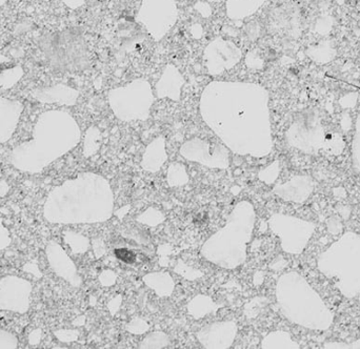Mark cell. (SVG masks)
Instances as JSON below:
<instances>
[{"mask_svg":"<svg viewBox=\"0 0 360 349\" xmlns=\"http://www.w3.org/2000/svg\"><path fill=\"white\" fill-rule=\"evenodd\" d=\"M200 113L234 153L258 158L271 153L268 94L258 84L212 82L201 95Z\"/></svg>","mask_w":360,"mask_h":349,"instance_id":"obj_1","label":"cell"},{"mask_svg":"<svg viewBox=\"0 0 360 349\" xmlns=\"http://www.w3.org/2000/svg\"><path fill=\"white\" fill-rule=\"evenodd\" d=\"M114 195L109 181L95 173H82L49 192L44 217L52 224L101 223L111 219Z\"/></svg>","mask_w":360,"mask_h":349,"instance_id":"obj_2","label":"cell"},{"mask_svg":"<svg viewBox=\"0 0 360 349\" xmlns=\"http://www.w3.org/2000/svg\"><path fill=\"white\" fill-rule=\"evenodd\" d=\"M80 139L75 118L68 112L51 110L38 117L32 138L15 147L8 159L19 172L38 174L75 149Z\"/></svg>","mask_w":360,"mask_h":349,"instance_id":"obj_3","label":"cell"},{"mask_svg":"<svg viewBox=\"0 0 360 349\" xmlns=\"http://www.w3.org/2000/svg\"><path fill=\"white\" fill-rule=\"evenodd\" d=\"M276 300L281 314L294 324L312 331H327L333 324L334 312L298 272H287L278 279Z\"/></svg>","mask_w":360,"mask_h":349,"instance_id":"obj_4","label":"cell"},{"mask_svg":"<svg viewBox=\"0 0 360 349\" xmlns=\"http://www.w3.org/2000/svg\"><path fill=\"white\" fill-rule=\"evenodd\" d=\"M256 211L250 201H241L231 211L226 225L212 235L201 247V256L226 270H235L247 260L248 243L251 241Z\"/></svg>","mask_w":360,"mask_h":349,"instance_id":"obj_5","label":"cell"},{"mask_svg":"<svg viewBox=\"0 0 360 349\" xmlns=\"http://www.w3.org/2000/svg\"><path fill=\"white\" fill-rule=\"evenodd\" d=\"M321 274L348 299L360 295V235L347 232L317 259Z\"/></svg>","mask_w":360,"mask_h":349,"instance_id":"obj_6","label":"cell"},{"mask_svg":"<svg viewBox=\"0 0 360 349\" xmlns=\"http://www.w3.org/2000/svg\"><path fill=\"white\" fill-rule=\"evenodd\" d=\"M48 65L63 73H79L90 69L92 56L86 38L75 29L48 34L39 41Z\"/></svg>","mask_w":360,"mask_h":349,"instance_id":"obj_7","label":"cell"},{"mask_svg":"<svg viewBox=\"0 0 360 349\" xmlns=\"http://www.w3.org/2000/svg\"><path fill=\"white\" fill-rule=\"evenodd\" d=\"M154 99L151 84L143 78L109 92L110 107L116 117L122 121L147 120Z\"/></svg>","mask_w":360,"mask_h":349,"instance_id":"obj_8","label":"cell"},{"mask_svg":"<svg viewBox=\"0 0 360 349\" xmlns=\"http://www.w3.org/2000/svg\"><path fill=\"white\" fill-rule=\"evenodd\" d=\"M268 225L273 234L281 239L283 251L290 255H300L316 228L314 222L281 213H273Z\"/></svg>","mask_w":360,"mask_h":349,"instance_id":"obj_9","label":"cell"},{"mask_svg":"<svg viewBox=\"0 0 360 349\" xmlns=\"http://www.w3.org/2000/svg\"><path fill=\"white\" fill-rule=\"evenodd\" d=\"M179 19L175 0H143L136 20L155 41H160Z\"/></svg>","mask_w":360,"mask_h":349,"instance_id":"obj_10","label":"cell"},{"mask_svg":"<svg viewBox=\"0 0 360 349\" xmlns=\"http://www.w3.org/2000/svg\"><path fill=\"white\" fill-rule=\"evenodd\" d=\"M180 155L188 162H197L209 169L226 170L230 166V152L219 143L212 145L205 139L193 138L182 145Z\"/></svg>","mask_w":360,"mask_h":349,"instance_id":"obj_11","label":"cell"},{"mask_svg":"<svg viewBox=\"0 0 360 349\" xmlns=\"http://www.w3.org/2000/svg\"><path fill=\"white\" fill-rule=\"evenodd\" d=\"M32 283L27 279L6 276L0 279V310L25 314L31 306Z\"/></svg>","mask_w":360,"mask_h":349,"instance_id":"obj_12","label":"cell"},{"mask_svg":"<svg viewBox=\"0 0 360 349\" xmlns=\"http://www.w3.org/2000/svg\"><path fill=\"white\" fill-rule=\"evenodd\" d=\"M241 56L240 48L234 42L217 37L205 48L203 60L207 73L218 76L238 65Z\"/></svg>","mask_w":360,"mask_h":349,"instance_id":"obj_13","label":"cell"},{"mask_svg":"<svg viewBox=\"0 0 360 349\" xmlns=\"http://www.w3.org/2000/svg\"><path fill=\"white\" fill-rule=\"evenodd\" d=\"M46 256L49 265L56 276L67 281L73 287H82V279L78 272L77 266L60 244L50 241L46 247Z\"/></svg>","mask_w":360,"mask_h":349,"instance_id":"obj_14","label":"cell"},{"mask_svg":"<svg viewBox=\"0 0 360 349\" xmlns=\"http://www.w3.org/2000/svg\"><path fill=\"white\" fill-rule=\"evenodd\" d=\"M234 321H221L205 325L197 333L199 343L205 348L226 349L234 343L237 335Z\"/></svg>","mask_w":360,"mask_h":349,"instance_id":"obj_15","label":"cell"},{"mask_svg":"<svg viewBox=\"0 0 360 349\" xmlns=\"http://www.w3.org/2000/svg\"><path fill=\"white\" fill-rule=\"evenodd\" d=\"M23 105L18 100L0 97V143H8L20 121Z\"/></svg>","mask_w":360,"mask_h":349,"instance_id":"obj_16","label":"cell"},{"mask_svg":"<svg viewBox=\"0 0 360 349\" xmlns=\"http://www.w3.org/2000/svg\"><path fill=\"white\" fill-rule=\"evenodd\" d=\"M32 96L44 105H58L73 107L79 98V92L65 84H55L46 88H38L32 93Z\"/></svg>","mask_w":360,"mask_h":349,"instance_id":"obj_17","label":"cell"},{"mask_svg":"<svg viewBox=\"0 0 360 349\" xmlns=\"http://www.w3.org/2000/svg\"><path fill=\"white\" fill-rule=\"evenodd\" d=\"M184 84V76L179 69L175 65H169L156 84V95L158 98H170L173 101H179Z\"/></svg>","mask_w":360,"mask_h":349,"instance_id":"obj_18","label":"cell"},{"mask_svg":"<svg viewBox=\"0 0 360 349\" xmlns=\"http://www.w3.org/2000/svg\"><path fill=\"white\" fill-rule=\"evenodd\" d=\"M313 190L312 181L306 178L296 177L289 182L273 188V192L279 198L293 203H304L310 197Z\"/></svg>","mask_w":360,"mask_h":349,"instance_id":"obj_19","label":"cell"},{"mask_svg":"<svg viewBox=\"0 0 360 349\" xmlns=\"http://www.w3.org/2000/svg\"><path fill=\"white\" fill-rule=\"evenodd\" d=\"M168 160L167 153L166 138L158 136L149 143L141 160V168L150 173H156L162 169L165 162Z\"/></svg>","mask_w":360,"mask_h":349,"instance_id":"obj_20","label":"cell"},{"mask_svg":"<svg viewBox=\"0 0 360 349\" xmlns=\"http://www.w3.org/2000/svg\"><path fill=\"white\" fill-rule=\"evenodd\" d=\"M25 76V70L18 62L0 53V94L17 86Z\"/></svg>","mask_w":360,"mask_h":349,"instance_id":"obj_21","label":"cell"},{"mask_svg":"<svg viewBox=\"0 0 360 349\" xmlns=\"http://www.w3.org/2000/svg\"><path fill=\"white\" fill-rule=\"evenodd\" d=\"M143 283L160 298L170 297L175 289V282L167 272H150L143 277Z\"/></svg>","mask_w":360,"mask_h":349,"instance_id":"obj_22","label":"cell"},{"mask_svg":"<svg viewBox=\"0 0 360 349\" xmlns=\"http://www.w3.org/2000/svg\"><path fill=\"white\" fill-rule=\"evenodd\" d=\"M266 0H228L226 15L233 20H241L257 12Z\"/></svg>","mask_w":360,"mask_h":349,"instance_id":"obj_23","label":"cell"},{"mask_svg":"<svg viewBox=\"0 0 360 349\" xmlns=\"http://www.w3.org/2000/svg\"><path fill=\"white\" fill-rule=\"evenodd\" d=\"M221 306L215 303L213 299L210 296L198 295L193 298L188 304V312L193 318L198 319L203 318L210 314H215Z\"/></svg>","mask_w":360,"mask_h":349,"instance_id":"obj_24","label":"cell"},{"mask_svg":"<svg viewBox=\"0 0 360 349\" xmlns=\"http://www.w3.org/2000/svg\"><path fill=\"white\" fill-rule=\"evenodd\" d=\"M262 348H300V344L292 339V336L287 331H275L268 334L262 341Z\"/></svg>","mask_w":360,"mask_h":349,"instance_id":"obj_25","label":"cell"},{"mask_svg":"<svg viewBox=\"0 0 360 349\" xmlns=\"http://www.w3.org/2000/svg\"><path fill=\"white\" fill-rule=\"evenodd\" d=\"M63 241L70 247L72 253L75 255L86 253L91 246L88 237L79 234V232H73V230H65L63 232Z\"/></svg>","mask_w":360,"mask_h":349,"instance_id":"obj_26","label":"cell"},{"mask_svg":"<svg viewBox=\"0 0 360 349\" xmlns=\"http://www.w3.org/2000/svg\"><path fill=\"white\" fill-rule=\"evenodd\" d=\"M101 145V132L97 126H92L86 130L84 141V156L92 157L98 153Z\"/></svg>","mask_w":360,"mask_h":349,"instance_id":"obj_27","label":"cell"},{"mask_svg":"<svg viewBox=\"0 0 360 349\" xmlns=\"http://www.w3.org/2000/svg\"><path fill=\"white\" fill-rule=\"evenodd\" d=\"M190 178H188V172H186V166L179 162H174L170 164L167 173V182L171 187H179L188 183Z\"/></svg>","mask_w":360,"mask_h":349,"instance_id":"obj_28","label":"cell"},{"mask_svg":"<svg viewBox=\"0 0 360 349\" xmlns=\"http://www.w3.org/2000/svg\"><path fill=\"white\" fill-rule=\"evenodd\" d=\"M170 337L164 331H155L150 334L139 344V348L141 349H160L166 348L170 345Z\"/></svg>","mask_w":360,"mask_h":349,"instance_id":"obj_29","label":"cell"},{"mask_svg":"<svg viewBox=\"0 0 360 349\" xmlns=\"http://www.w3.org/2000/svg\"><path fill=\"white\" fill-rule=\"evenodd\" d=\"M136 220L143 225L155 228V226L165 222L166 216L160 209H155V207H150V209H146L143 213H141V215L137 216Z\"/></svg>","mask_w":360,"mask_h":349,"instance_id":"obj_30","label":"cell"},{"mask_svg":"<svg viewBox=\"0 0 360 349\" xmlns=\"http://www.w3.org/2000/svg\"><path fill=\"white\" fill-rule=\"evenodd\" d=\"M174 272L184 277L186 280L191 281L196 280V279L201 278L203 276L202 272L191 268L188 264L184 263L182 260L177 261L176 265L174 266Z\"/></svg>","mask_w":360,"mask_h":349,"instance_id":"obj_31","label":"cell"},{"mask_svg":"<svg viewBox=\"0 0 360 349\" xmlns=\"http://www.w3.org/2000/svg\"><path fill=\"white\" fill-rule=\"evenodd\" d=\"M266 298L257 297L252 299L247 305L245 306V315L247 318L253 319L258 316L260 310L264 306Z\"/></svg>","mask_w":360,"mask_h":349,"instance_id":"obj_32","label":"cell"},{"mask_svg":"<svg viewBox=\"0 0 360 349\" xmlns=\"http://www.w3.org/2000/svg\"><path fill=\"white\" fill-rule=\"evenodd\" d=\"M150 325L141 318H135L126 325V329L133 335H143L149 331Z\"/></svg>","mask_w":360,"mask_h":349,"instance_id":"obj_33","label":"cell"},{"mask_svg":"<svg viewBox=\"0 0 360 349\" xmlns=\"http://www.w3.org/2000/svg\"><path fill=\"white\" fill-rule=\"evenodd\" d=\"M278 173V162H276L275 164L269 166L268 168L264 169V170L260 171L259 174H258V178H259L262 182H264V183L270 185V184H272L273 182L277 179Z\"/></svg>","mask_w":360,"mask_h":349,"instance_id":"obj_34","label":"cell"},{"mask_svg":"<svg viewBox=\"0 0 360 349\" xmlns=\"http://www.w3.org/2000/svg\"><path fill=\"white\" fill-rule=\"evenodd\" d=\"M54 336L58 341L63 343H72L77 341L80 333L78 329H58L54 331Z\"/></svg>","mask_w":360,"mask_h":349,"instance_id":"obj_35","label":"cell"},{"mask_svg":"<svg viewBox=\"0 0 360 349\" xmlns=\"http://www.w3.org/2000/svg\"><path fill=\"white\" fill-rule=\"evenodd\" d=\"M18 348V339L6 329H0V349H15Z\"/></svg>","mask_w":360,"mask_h":349,"instance_id":"obj_36","label":"cell"},{"mask_svg":"<svg viewBox=\"0 0 360 349\" xmlns=\"http://www.w3.org/2000/svg\"><path fill=\"white\" fill-rule=\"evenodd\" d=\"M12 242L10 230L4 224V220L0 218V251H4L6 247L10 246Z\"/></svg>","mask_w":360,"mask_h":349,"instance_id":"obj_37","label":"cell"},{"mask_svg":"<svg viewBox=\"0 0 360 349\" xmlns=\"http://www.w3.org/2000/svg\"><path fill=\"white\" fill-rule=\"evenodd\" d=\"M99 282L103 287H113L117 281V275L112 270H105L101 275H99Z\"/></svg>","mask_w":360,"mask_h":349,"instance_id":"obj_38","label":"cell"},{"mask_svg":"<svg viewBox=\"0 0 360 349\" xmlns=\"http://www.w3.org/2000/svg\"><path fill=\"white\" fill-rule=\"evenodd\" d=\"M326 349H360V339L351 343H342V342H327L323 345Z\"/></svg>","mask_w":360,"mask_h":349,"instance_id":"obj_39","label":"cell"},{"mask_svg":"<svg viewBox=\"0 0 360 349\" xmlns=\"http://www.w3.org/2000/svg\"><path fill=\"white\" fill-rule=\"evenodd\" d=\"M115 255L118 259L122 260V262H124V263L127 264L133 263V262L135 261V259H136L135 253L126 249H116Z\"/></svg>","mask_w":360,"mask_h":349,"instance_id":"obj_40","label":"cell"},{"mask_svg":"<svg viewBox=\"0 0 360 349\" xmlns=\"http://www.w3.org/2000/svg\"><path fill=\"white\" fill-rule=\"evenodd\" d=\"M92 247L96 259H101V258H103V256L105 255V253H107L105 242H103L101 238L94 239V240L92 241Z\"/></svg>","mask_w":360,"mask_h":349,"instance_id":"obj_41","label":"cell"},{"mask_svg":"<svg viewBox=\"0 0 360 349\" xmlns=\"http://www.w3.org/2000/svg\"><path fill=\"white\" fill-rule=\"evenodd\" d=\"M42 338H44V333H42L41 329H36L30 333L27 340H29L30 345L37 346L41 342Z\"/></svg>","mask_w":360,"mask_h":349,"instance_id":"obj_42","label":"cell"},{"mask_svg":"<svg viewBox=\"0 0 360 349\" xmlns=\"http://www.w3.org/2000/svg\"><path fill=\"white\" fill-rule=\"evenodd\" d=\"M195 8H196L197 12H198L199 14L201 15V16L205 17V18H207V17H210L212 15L211 6H210V4H207V2H197L196 6H195Z\"/></svg>","mask_w":360,"mask_h":349,"instance_id":"obj_43","label":"cell"},{"mask_svg":"<svg viewBox=\"0 0 360 349\" xmlns=\"http://www.w3.org/2000/svg\"><path fill=\"white\" fill-rule=\"evenodd\" d=\"M122 297L120 295H118L117 297L112 299L111 301L109 302V305H108V308H109L110 314L112 316H115L117 314L118 310H120V306H122Z\"/></svg>","mask_w":360,"mask_h":349,"instance_id":"obj_44","label":"cell"},{"mask_svg":"<svg viewBox=\"0 0 360 349\" xmlns=\"http://www.w3.org/2000/svg\"><path fill=\"white\" fill-rule=\"evenodd\" d=\"M23 270L29 272V274L33 275L36 279H40L42 277L41 272H40L37 264L33 263V262H27V263L23 266Z\"/></svg>","mask_w":360,"mask_h":349,"instance_id":"obj_45","label":"cell"},{"mask_svg":"<svg viewBox=\"0 0 360 349\" xmlns=\"http://www.w3.org/2000/svg\"><path fill=\"white\" fill-rule=\"evenodd\" d=\"M245 33H247L249 39L255 40L258 37V34H259V27H258L257 23H250Z\"/></svg>","mask_w":360,"mask_h":349,"instance_id":"obj_46","label":"cell"},{"mask_svg":"<svg viewBox=\"0 0 360 349\" xmlns=\"http://www.w3.org/2000/svg\"><path fill=\"white\" fill-rule=\"evenodd\" d=\"M8 190H10V186H8V182L4 181V180H1V181H0V198L6 196Z\"/></svg>","mask_w":360,"mask_h":349,"instance_id":"obj_47","label":"cell"},{"mask_svg":"<svg viewBox=\"0 0 360 349\" xmlns=\"http://www.w3.org/2000/svg\"><path fill=\"white\" fill-rule=\"evenodd\" d=\"M262 282H264V274H262V272H256L254 275V285L259 287V285L262 284Z\"/></svg>","mask_w":360,"mask_h":349,"instance_id":"obj_48","label":"cell"},{"mask_svg":"<svg viewBox=\"0 0 360 349\" xmlns=\"http://www.w3.org/2000/svg\"><path fill=\"white\" fill-rule=\"evenodd\" d=\"M84 323H86V317L82 316L78 317L77 319H75V320L72 322V324H73L75 327H84Z\"/></svg>","mask_w":360,"mask_h":349,"instance_id":"obj_49","label":"cell"},{"mask_svg":"<svg viewBox=\"0 0 360 349\" xmlns=\"http://www.w3.org/2000/svg\"><path fill=\"white\" fill-rule=\"evenodd\" d=\"M181 1H182V0H181Z\"/></svg>","mask_w":360,"mask_h":349,"instance_id":"obj_50","label":"cell"}]
</instances>
